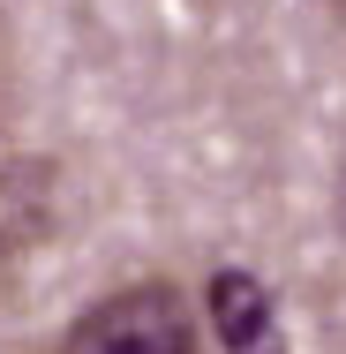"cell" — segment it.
<instances>
[{"label":"cell","mask_w":346,"mask_h":354,"mask_svg":"<svg viewBox=\"0 0 346 354\" xmlns=\"http://www.w3.org/2000/svg\"><path fill=\"white\" fill-rule=\"evenodd\" d=\"M53 354H204V332L173 279H136L75 309Z\"/></svg>","instance_id":"obj_1"},{"label":"cell","mask_w":346,"mask_h":354,"mask_svg":"<svg viewBox=\"0 0 346 354\" xmlns=\"http://www.w3.org/2000/svg\"><path fill=\"white\" fill-rule=\"evenodd\" d=\"M204 317L218 354H294L286 347V324H278V294L264 286V272L249 264H218L204 286Z\"/></svg>","instance_id":"obj_2"},{"label":"cell","mask_w":346,"mask_h":354,"mask_svg":"<svg viewBox=\"0 0 346 354\" xmlns=\"http://www.w3.org/2000/svg\"><path fill=\"white\" fill-rule=\"evenodd\" d=\"M339 234H346V166H339Z\"/></svg>","instance_id":"obj_3"},{"label":"cell","mask_w":346,"mask_h":354,"mask_svg":"<svg viewBox=\"0 0 346 354\" xmlns=\"http://www.w3.org/2000/svg\"><path fill=\"white\" fill-rule=\"evenodd\" d=\"M339 8H346V0H339Z\"/></svg>","instance_id":"obj_4"}]
</instances>
